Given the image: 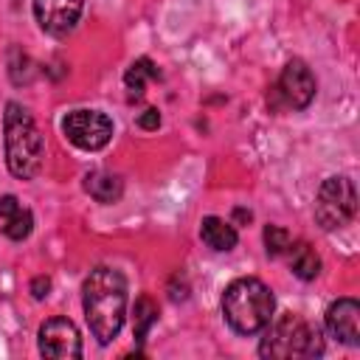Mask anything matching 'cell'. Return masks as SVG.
<instances>
[{"mask_svg": "<svg viewBox=\"0 0 360 360\" xmlns=\"http://www.w3.org/2000/svg\"><path fill=\"white\" fill-rule=\"evenodd\" d=\"M273 290L259 278H236L222 292V315L239 335H259L273 321Z\"/></svg>", "mask_w": 360, "mask_h": 360, "instance_id": "obj_2", "label": "cell"}, {"mask_svg": "<svg viewBox=\"0 0 360 360\" xmlns=\"http://www.w3.org/2000/svg\"><path fill=\"white\" fill-rule=\"evenodd\" d=\"M48 290H51V281H48V278H42V276H39V278H34V281H31V292H34V298H45V295H48Z\"/></svg>", "mask_w": 360, "mask_h": 360, "instance_id": "obj_19", "label": "cell"}, {"mask_svg": "<svg viewBox=\"0 0 360 360\" xmlns=\"http://www.w3.org/2000/svg\"><path fill=\"white\" fill-rule=\"evenodd\" d=\"M82 307L87 326L98 343H110L127 315V281L115 267H96L82 284Z\"/></svg>", "mask_w": 360, "mask_h": 360, "instance_id": "obj_1", "label": "cell"}, {"mask_svg": "<svg viewBox=\"0 0 360 360\" xmlns=\"http://www.w3.org/2000/svg\"><path fill=\"white\" fill-rule=\"evenodd\" d=\"M0 228L8 239L22 242L31 231H34V214L14 197V194H3L0 197Z\"/></svg>", "mask_w": 360, "mask_h": 360, "instance_id": "obj_11", "label": "cell"}, {"mask_svg": "<svg viewBox=\"0 0 360 360\" xmlns=\"http://www.w3.org/2000/svg\"><path fill=\"white\" fill-rule=\"evenodd\" d=\"M84 0H34L37 22L51 37H68L79 17H82Z\"/></svg>", "mask_w": 360, "mask_h": 360, "instance_id": "obj_8", "label": "cell"}, {"mask_svg": "<svg viewBox=\"0 0 360 360\" xmlns=\"http://www.w3.org/2000/svg\"><path fill=\"white\" fill-rule=\"evenodd\" d=\"M357 211V191L354 183L343 174L326 177L315 194V222L323 231L343 228Z\"/></svg>", "mask_w": 360, "mask_h": 360, "instance_id": "obj_5", "label": "cell"}, {"mask_svg": "<svg viewBox=\"0 0 360 360\" xmlns=\"http://www.w3.org/2000/svg\"><path fill=\"white\" fill-rule=\"evenodd\" d=\"M39 354L51 360H73L82 357V338L73 321L68 318H48L39 326Z\"/></svg>", "mask_w": 360, "mask_h": 360, "instance_id": "obj_7", "label": "cell"}, {"mask_svg": "<svg viewBox=\"0 0 360 360\" xmlns=\"http://www.w3.org/2000/svg\"><path fill=\"white\" fill-rule=\"evenodd\" d=\"M149 79H158V68L152 65V59H135L129 68H127V73H124V84H127V90H129V96H141L143 93V87H146V82Z\"/></svg>", "mask_w": 360, "mask_h": 360, "instance_id": "obj_15", "label": "cell"}, {"mask_svg": "<svg viewBox=\"0 0 360 360\" xmlns=\"http://www.w3.org/2000/svg\"><path fill=\"white\" fill-rule=\"evenodd\" d=\"M326 329L335 340L346 346L360 343V304L354 298H338L326 309Z\"/></svg>", "mask_w": 360, "mask_h": 360, "instance_id": "obj_10", "label": "cell"}, {"mask_svg": "<svg viewBox=\"0 0 360 360\" xmlns=\"http://www.w3.org/2000/svg\"><path fill=\"white\" fill-rule=\"evenodd\" d=\"M262 338V357H318L323 354V335L318 326L301 321L298 315H281L270 321Z\"/></svg>", "mask_w": 360, "mask_h": 360, "instance_id": "obj_4", "label": "cell"}, {"mask_svg": "<svg viewBox=\"0 0 360 360\" xmlns=\"http://www.w3.org/2000/svg\"><path fill=\"white\" fill-rule=\"evenodd\" d=\"M138 127H141V129H158V127H160V112H158L155 107L143 110V112L138 115Z\"/></svg>", "mask_w": 360, "mask_h": 360, "instance_id": "obj_18", "label": "cell"}, {"mask_svg": "<svg viewBox=\"0 0 360 360\" xmlns=\"http://www.w3.org/2000/svg\"><path fill=\"white\" fill-rule=\"evenodd\" d=\"M290 242H292V236H290L284 228H278V225H267V228H264V248H267L270 256L287 253Z\"/></svg>", "mask_w": 360, "mask_h": 360, "instance_id": "obj_17", "label": "cell"}, {"mask_svg": "<svg viewBox=\"0 0 360 360\" xmlns=\"http://www.w3.org/2000/svg\"><path fill=\"white\" fill-rule=\"evenodd\" d=\"M84 191L96 202H118L124 194V183L118 174H110V172H90L84 177Z\"/></svg>", "mask_w": 360, "mask_h": 360, "instance_id": "obj_13", "label": "cell"}, {"mask_svg": "<svg viewBox=\"0 0 360 360\" xmlns=\"http://www.w3.org/2000/svg\"><path fill=\"white\" fill-rule=\"evenodd\" d=\"M287 259H290V270H292L301 281H312V278L321 273V256H318L307 242H290Z\"/></svg>", "mask_w": 360, "mask_h": 360, "instance_id": "obj_14", "label": "cell"}, {"mask_svg": "<svg viewBox=\"0 0 360 360\" xmlns=\"http://www.w3.org/2000/svg\"><path fill=\"white\" fill-rule=\"evenodd\" d=\"M155 321H158V304L149 295H141L135 301V309H132V326H135V340L138 343L146 340V335L155 326Z\"/></svg>", "mask_w": 360, "mask_h": 360, "instance_id": "obj_16", "label": "cell"}, {"mask_svg": "<svg viewBox=\"0 0 360 360\" xmlns=\"http://www.w3.org/2000/svg\"><path fill=\"white\" fill-rule=\"evenodd\" d=\"M200 236H202V242L208 245V248H214V250H233L236 248V228L231 225V222H225V219H219V217H205L202 219V225H200Z\"/></svg>", "mask_w": 360, "mask_h": 360, "instance_id": "obj_12", "label": "cell"}, {"mask_svg": "<svg viewBox=\"0 0 360 360\" xmlns=\"http://www.w3.org/2000/svg\"><path fill=\"white\" fill-rule=\"evenodd\" d=\"M278 93L284 98L287 107L292 110H304L309 107V101L315 98V76L307 68V62L301 59H290L278 76Z\"/></svg>", "mask_w": 360, "mask_h": 360, "instance_id": "obj_9", "label": "cell"}, {"mask_svg": "<svg viewBox=\"0 0 360 360\" xmlns=\"http://www.w3.org/2000/svg\"><path fill=\"white\" fill-rule=\"evenodd\" d=\"M62 132L73 146H79L84 152H96V149H104L110 143L112 121L98 110H73L65 115Z\"/></svg>", "mask_w": 360, "mask_h": 360, "instance_id": "obj_6", "label": "cell"}, {"mask_svg": "<svg viewBox=\"0 0 360 360\" xmlns=\"http://www.w3.org/2000/svg\"><path fill=\"white\" fill-rule=\"evenodd\" d=\"M3 132H6V166L14 177L20 180H31L39 166H42V132L34 121V115L17 104L8 101L6 104V115H3Z\"/></svg>", "mask_w": 360, "mask_h": 360, "instance_id": "obj_3", "label": "cell"}]
</instances>
